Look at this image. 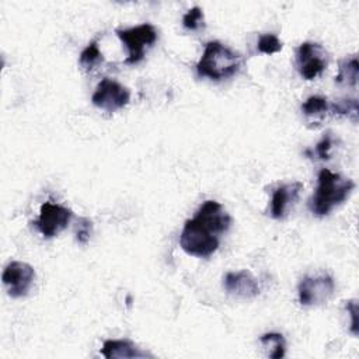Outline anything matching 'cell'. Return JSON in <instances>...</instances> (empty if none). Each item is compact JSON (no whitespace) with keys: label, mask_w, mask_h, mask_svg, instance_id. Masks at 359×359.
<instances>
[{"label":"cell","mask_w":359,"mask_h":359,"mask_svg":"<svg viewBox=\"0 0 359 359\" xmlns=\"http://www.w3.org/2000/svg\"><path fill=\"white\" fill-rule=\"evenodd\" d=\"M182 24L187 29H198L201 25H203V13L199 7H192L188 10L182 17Z\"/></svg>","instance_id":"18"},{"label":"cell","mask_w":359,"mask_h":359,"mask_svg":"<svg viewBox=\"0 0 359 359\" xmlns=\"http://www.w3.org/2000/svg\"><path fill=\"white\" fill-rule=\"evenodd\" d=\"M223 287L229 294L241 299H251L259 293V285L257 279L245 269L227 272L223 278Z\"/></svg>","instance_id":"10"},{"label":"cell","mask_w":359,"mask_h":359,"mask_svg":"<svg viewBox=\"0 0 359 359\" xmlns=\"http://www.w3.org/2000/svg\"><path fill=\"white\" fill-rule=\"evenodd\" d=\"M345 307L351 314V332L353 335H358V302L355 299L349 300L346 302Z\"/></svg>","instance_id":"22"},{"label":"cell","mask_w":359,"mask_h":359,"mask_svg":"<svg viewBox=\"0 0 359 359\" xmlns=\"http://www.w3.org/2000/svg\"><path fill=\"white\" fill-rule=\"evenodd\" d=\"M317 188L309 202L316 216H327L335 206L341 205L355 188V182L344 178L328 168H323L317 177Z\"/></svg>","instance_id":"2"},{"label":"cell","mask_w":359,"mask_h":359,"mask_svg":"<svg viewBox=\"0 0 359 359\" xmlns=\"http://www.w3.org/2000/svg\"><path fill=\"white\" fill-rule=\"evenodd\" d=\"M358 57L352 56L349 59H345L344 62H341L339 69H338V74L335 77V81L338 84H348V86H356L358 81Z\"/></svg>","instance_id":"14"},{"label":"cell","mask_w":359,"mask_h":359,"mask_svg":"<svg viewBox=\"0 0 359 359\" xmlns=\"http://www.w3.org/2000/svg\"><path fill=\"white\" fill-rule=\"evenodd\" d=\"M129 90L109 77H104L97 84V88L91 95L93 104L107 112H115L123 108L129 102Z\"/></svg>","instance_id":"5"},{"label":"cell","mask_w":359,"mask_h":359,"mask_svg":"<svg viewBox=\"0 0 359 359\" xmlns=\"http://www.w3.org/2000/svg\"><path fill=\"white\" fill-rule=\"evenodd\" d=\"M330 149H331V136H330V133H327V135H324L323 139L317 143V146H316V153L318 154L320 158L327 160V158H330Z\"/></svg>","instance_id":"21"},{"label":"cell","mask_w":359,"mask_h":359,"mask_svg":"<svg viewBox=\"0 0 359 359\" xmlns=\"http://www.w3.org/2000/svg\"><path fill=\"white\" fill-rule=\"evenodd\" d=\"M327 52L316 42H303L296 50L297 70L306 80L318 77L327 67Z\"/></svg>","instance_id":"6"},{"label":"cell","mask_w":359,"mask_h":359,"mask_svg":"<svg viewBox=\"0 0 359 359\" xmlns=\"http://www.w3.org/2000/svg\"><path fill=\"white\" fill-rule=\"evenodd\" d=\"M101 353L107 359H128V358H153V355L142 351L128 339H107L102 344Z\"/></svg>","instance_id":"11"},{"label":"cell","mask_w":359,"mask_h":359,"mask_svg":"<svg viewBox=\"0 0 359 359\" xmlns=\"http://www.w3.org/2000/svg\"><path fill=\"white\" fill-rule=\"evenodd\" d=\"M259 344L266 349L268 356L272 359H280L285 356L286 344L285 338L279 332H266L259 338Z\"/></svg>","instance_id":"13"},{"label":"cell","mask_w":359,"mask_h":359,"mask_svg":"<svg viewBox=\"0 0 359 359\" xmlns=\"http://www.w3.org/2000/svg\"><path fill=\"white\" fill-rule=\"evenodd\" d=\"M302 188H303V184L299 181L278 187L273 191L272 199H271V216L273 219H282L286 213L287 205L297 199Z\"/></svg>","instance_id":"12"},{"label":"cell","mask_w":359,"mask_h":359,"mask_svg":"<svg viewBox=\"0 0 359 359\" xmlns=\"http://www.w3.org/2000/svg\"><path fill=\"white\" fill-rule=\"evenodd\" d=\"M91 229H93V223L90 219L87 217H81L80 222H79V226H77V233H76V238L80 244H86L90 238V234H91Z\"/></svg>","instance_id":"20"},{"label":"cell","mask_w":359,"mask_h":359,"mask_svg":"<svg viewBox=\"0 0 359 359\" xmlns=\"http://www.w3.org/2000/svg\"><path fill=\"white\" fill-rule=\"evenodd\" d=\"M258 50L265 55L276 53L282 49V42L275 34H264L258 39Z\"/></svg>","instance_id":"17"},{"label":"cell","mask_w":359,"mask_h":359,"mask_svg":"<svg viewBox=\"0 0 359 359\" xmlns=\"http://www.w3.org/2000/svg\"><path fill=\"white\" fill-rule=\"evenodd\" d=\"M335 290L334 279L330 275L304 276L299 286L297 294L302 306H316L325 303Z\"/></svg>","instance_id":"9"},{"label":"cell","mask_w":359,"mask_h":359,"mask_svg":"<svg viewBox=\"0 0 359 359\" xmlns=\"http://www.w3.org/2000/svg\"><path fill=\"white\" fill-rule=\"evenodd\" d=\"M35 279L34 268L24 261H11L6 265L1 280L11 297H24L28 294Z\"/></svg>","instance_id":"7"},{"label":"cell","mask_w":359,"mask_h":359,"mask_svg":"<svg viewBox=\"0 0 359 359\" xmlns=\"http://www.w3.org/2000/svg\"><path fill=\"white\" fill-rule=\"evenodd\" d=\"M231 224L230 215L216 201H205L192 219L184 223L180 234L182 250L198 258L210 257L219 247V236Z\"/></svg>","instance_id":"1"},{"label":"cell","mask_w":359,"mask_h":359,"mask_svg":"<svg viewBox=\"0 0 359 359\" xmlns=\"http://www.w3.org/2000/svg\"><path fill=\"white\" fill-rule=\"evenodd\" d=\"M328 109H330V104L327 98L321 95H311L302 104V111L307 116L324 115L328 112Z\"/></svg>","instance_id":"16"},{"label":"cell","mask_w":359,"mask_h":359,"mask_svg":"<svg viewBox=\"0 0 359 359\" xmlns=\"http://www.w3.org/2000/svg\"><path fill=\"white\" fill-rule=\"evenodd\" d=\"M72 215L70 209L48 201L41 205L39 216L34 224L43 237L52 238L67 227Z\"/></svg>","instance_id":"8"},{"label":"cell","mask_w":359,"mask_h":359,"mask_svg":"<svg viewBox=\"0 0 359 359\" xmlns=\"http://www.w3.org/2000/svg\"><path fill=\"white\" fill-rule=\"evenodd\" d=\"M104 60L102 53L98 48V42L97 41H91L80 53L79 57V63L83 69L86 70H91L94 69L97 65H100Z\"/></svg>","instance_id":"15"},{"label":"cell","mask_w":359,"mask_h":359,"mask_svg":"<svg viewBox=\"0 0 359 359\" xmlns=\"http://www.w3.org/2000/svg\"><path fill=\"white\" fill-rule=\"evenodd\" d=\"M241 67V56L236 50L219 41H210L205 45L203 53L196 63V72L201 77L210 80H223L234 76Z\"/></svg>","instance_id":"3"},{"label":"cell","mask_w":359,"mask_h":359,"mask_svg":"<svg viewBox=\"0 0 359 359\" xmlns=\"http://www.w3.org/2000/svg\"><path fill=\"white\" fill-rule=\"evenodd\" d=\"M118 38L128 48V57L125 63L135 65L144 57V49L151 46L157 39L156 28L151 24H140L126 29H116Z\"/></svg>","instance_id":"4"},{"label":"cell","mask_w":359,"mask_h":359,"mask_svg":"<svg viewBox=\"0 0 359 359\" xmlns=\"http://www.w3.org/2000/svg\"><path fill=\"white\" fill-rule=\"evenodd\" d=\"M330 109L334 114H342V115H353V119H356L358 115V101L356 100H339L330 105Z\"/></svg>","instance_id":"19"}]
</instances>
